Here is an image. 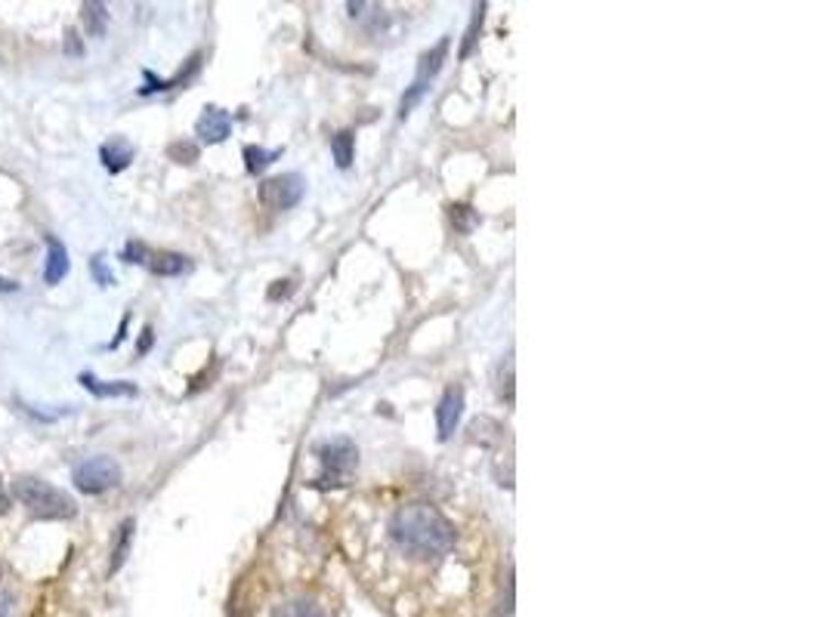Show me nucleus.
<instances>
[{"mask_svg": "<svg viewBox=\"0 0 825 617\" xmlns=\"http://www.w3.org/2000/svg\"><path fill=\"white\" fill-rule=\"evenodd\" d=\"M13 497L32 513L34 519L66 521L75 519V513H78L75 501L68 497L63 487L51 485V482H44L37 475H19L13 482Z\"/></svg>", "mask_w": 825, "mask_h": 617, "instance_id": "nucleus-2", "label": "nucleus"}, {"mask_svg": "<svg viewBox=\"0 0 825 617\" xmlns=\"http://www.w3.org/2000/svg\"><path fill=\"white\" fill-rule=\"evenodd\" d=\"M446 56H448V37H443L436 47L427 49V53L421 56V66H417V75H414L412 87L405 90V97H402V102H399V117H405V114L412 112L414 105L424 99V93L430 90V81L439 75V68H443V63H446Z\"/></svg>", "mask_w": 825, "mask_h": 617, "instance_id": "nucleus-5", "label": "nucleus"}, {"mask_svg": "<svg viewBox=\"0 0 825 617\" xmlns=\"http://www.w3.org/2000/svg\"><path fill=\"white\" fill-rule=\"evenodd\" d=\"M495 390H498V395H501V399L508 402V405H513V361H511V356L504 358V361H498Z\"/></svg>", "mask_w": 825, "mask_h": 617, "instance_id": "nucleus-19", "label": "nucleus"}, {"mask_svg": "<svg viewBox=\"0 0 825 617\" xmlns=\"http://www.w3.org/2000/svg\"><path fill=\"white\" fill-rule=\"evenodd\" d=\"M7 509H10V494H7V491L0 487V516H3Z\"/></svg>", "mask_w": 825, "mask_h": 617, "instance_id": "nucleus-28", "label": "nucleus"}, {"mask_svg": "<svg viewBox=\"0 0 825 617\" xmlns=\"http://www.w3.org/2000/svg\"><path fill=\"white\" fill-rule=\"evenodd\" d=\"M81 19L90 37H102L109 29V7L97 3V0H87V3H81Z\"/></svg>", "mask_w": 825, "mask_h": 617, "instance_id": "nucleus-13", "label": "nucleus"}, {"mask_svg": "<svg viewBox=\"0 0 825 617\" xmlns=\"http://www.w3.org/2000/svg\"><path fill=\"white\" fill-rule=\"evenodd\" d=\"M291 293V281H276V288L269 291V300H279V296H288Z\"/></svg>", "mask_w": 825, "mask_h": 617, "instance_id": "nucleus-26", "label": "nucleus"}, {"mask_svg": "<svg viewBox=\"0 0 825 617\" xmlns=\"http://www.w3.org/2000/svg\"><path fill=\"white\" fill-rule=\"evenodd\" d=\"M303 189H306V182L300 173H281V177L266 179L260 186V201L272 211H291L300 204Z\"/></svg>", "mask_w": 825, "mask_h": 617, "instance_id": "nucleus-6", "label": "nucleus"}, {"mask_svg": "<svg viewBox=\"0 0 825 617\" xmlns=\"http://www.w3.org/2000/svg\"><path fill=\"white\" fill-rule=\"evenodd\" d=\"M448 216H451V226H455V232H461V235H470L479 223L477 211H473L470 204H451V207H448Z\"/></svg>", "mask_w": 825, "mask_h": 617, "instance_id": "nucleus-18", "label": "nucleus"}, {"mask_svg": "<svg viewBox=\"0 0 825 617\" xmlns=\"http://www.w3.org/2000/svg\"><path fill=\"white\" fill-rule=\"evenodd\" d=\"M75 487L83 491V494H90V497H97V494H105V491H112V487L121 485V467H118V460L112 457H87L81 460L78 467H75Z\"/></svg>", "mask_w": 825, "mask_h": 617, "instance_id": "nucleus-4", "label": "nucleus"}, {"mask_svg": "<svg viewBox=\"0 0 825 617\" xmlns=\"http://www.w3.org/2000/svg\"><path fill=\"white\" fill-rule=\"evenodd\" d=\"M19 615V599L16 593L7 584H0V617H16Z\"/></svg>", "mask_w": 825, "mask_h": 617, "instance_id": "nucleus-23", "label": "nucleus"}, {"mask_svg": "<svg viewBox=\"0 0 825 617\" xmlns=\"http://www.w3.org/2000/svg\"><path fill=\"white\" fill-rule=\"evenodd\" d=\"M276 158H281V148H272V152L264 146L245 148V167H248V173H260V170H266Z\"/></svg>", "mask_w": 825, "mask_h": 617, "instance_id": "nucleus-17", "label": "nucleus"}, {"mask_svg": "<svg viewBox=\"0 0 825 617\" xmlns=\"http://www.w3.org/2000/svg\"><path fill=\"white\" fill-rule=\"evenodd\" d=\"M149 346H152V330L146 327V330H143V340H140V352H146Z\"/></svg>", "mask_w": 825, "mask_h": 617, "instance_id": "nucleus-27", "label": "nucleus"}, {"mask_svg": "<svg viewBox=\"0 0 825 617\" xmlns=\"http://www.w3.org/2000/svg\"><path fill=\"white\" fill-rule=\"evenodd\" d=\"M100 161L105 164V170H109V173H121V170L133 161V146L127 143V139L115 136V139L102 143Z\"/></svg>", "mask_w": 825, "mask_h": 617, "instance_id": "nucleus-10", "label": "nucleus"}, {"mask_svg": "<svg viewBox=\"0 0 825 617\" xmlns=\"http://www.w3.org/2000/svg\"><path fill=\"white\" fill-rule=\"evenodd\" d=\"M482 19H486V3H477V7H473V19H470V29L464 34L461 59H467V56L473 53V47H477V34L479 29H482Z\"/></svg>", "mask_w": 825, "mask_h": 617, "instance_id": "nucleus-20", "label": "nucleus"}, {"mask_svg": "<svg viewBox=\"0 0 825 617\" xmlns=\"http://www.w3.org/2000/svg\"><path fill=\"white\" fill-rule=\"evenodd\" d=\"M167 155H170L174 161L192 164L199 161V146H196V143H174V146L167 148Z\"/></svg>", "mask_w": 825, "mask_h": 617, "instance_id": "nucleus-21", "label": "nucleus"}, {"mask_svg": "<svg viewBox=\"0 0 825 617\" xmlns=\"http://www.w3.org/2000/svg\"><path fill=\"white\" fill-rule=\"evenodd\" d=\"M464 414V390L461 386H448L439 399V407H436V426H439V439L446 441L455 436L458 429V420Z\"/></svg>", "mask_w": 825, "mask_h": 617, "instance_id": "nucleus-7", "label": "nucleus"}, {"mask_svg": "<svg viewBox=\"0 0 825 617\" xmlns=\"http://www.w3.org/2000/svg\"><path fill=\"white\" fill-rule=\"evenodd\" d=\"M127 262H149V250H146V244L131 242L124 247V254H121Z\"/></svg>", "mask_w": 825, "mask_h": 617, "instance_id": "nucleus-24", "label": "nucleus"}, {"mask_svg": "<svg viewBox=\"0 0 825 617\" xmlns=\"http://www.w3.org/2000/svg\"><path fill=\"white\" fill-rule=\"evenodd\" d=\"M83 390L100 395V399H121V395H136V386L133 383H124V380H97L93 374H81Z\"/></svg>", "mask_w": 825, "mask_h": 617, "instance_id": "nucleus-12", "label": "nucleus"}, {"mask_svg": "<svg viewBox=\"0 0 825 617\" xmlns=\"http://www.w3.org/2000/svg\"><path fill=\"white\" fill-rule=\"evenodd\" d=\"M390 535L397 547L412 559H439L455 547V525L430 504L399 506L390 519Z\"/></svg>", "mask_w": 825, "mask_h": 617, "instance_id": "nucleus-1", "label": "nucleus"}, {"mask_svg": "<svg viewBox=\"0 0 825 617\" xmlns=\"http://www.w3.org/2000/svg\"><path fill=\"white\" fill-rule=\"evenodd\" d=\"M319 457H322V467H325V475L315 479V487H328V485H347L353 470L359 467V448L353 445L344 436L325 441L319 448Z\"/></svg>", "mask_w": 825, "mask_h": 617, "instance_id": "nucleus-3", "label": "nucleus"}, {"mask_svg": "<svg viewBox=\"0 0 825 617\" xmlns=\"http://www.w3.org/2000/svg\"><path fill=\"white\" fill-rule=\"evenodd\" d=\"M189 266H192V262L186 260L182 254H170V250H161V254H152L149 257L152 276L158 278H177L182 276V272H189Z\"/></svg>", "mask_w": 825, "mask_h": 617, "instance_id": "nucleus-11", "label": "nucleus"}, {"mask_svg": "<svg viewBox=\"0 0 825 617\" xmlns=\"http://www.w3.org/2000/svg\"><path fill=\"white\" fill-rule=\"evenodd\" d=\"M133 519L121 521V528H118L115 537V547H112V565H109V574H115L121 571V565L127 562V552H131V540H133Z\"/></svg>", "mask_w": 825, "mask_h": 617, "instance_id": "nucleus-14", "label": "nucleus"}, {"mask_svg": "<svg viewBox=\"0 0 825 617\" xmlns=\"http://www.w3.org/2000/svg\"><path fill=\"white\" fill-rule=\"evenodd\" d=\"M331 155H334L337 167L347 170L353 158H356V136H353V131H341L337 136H331Z\"/></svg>", "mask_w": 825, "mask_h": 617, "instance_id": "nucleus-15", "label": "nucleus"}, {"mask_svg": "<svg viewBox=\"0 0 825 617\" xmlns=\"http://www.w3.org/2000/svg\"><path fill=\"white\" fill-rule=\"evenodd\" d=\"M90 272H93L97 284H102V288H112V284H115V276H112V269L105 266V257H93V260H90Z\"/></svg>", "mask_w": 825, "mask_h": 617, "instance_id": "nucleus-22", "label": "nucleus"}, {"mask_svg": "<svg viewBox=\"0 0 825 617\" xmlns=\"http://www.w3.org/2000/svg\"><path fill=\"white\" fill-rule=\"evenodd\" d=\"M68 250L66 244L59 242V238H51L47 235V262H44V281L47 284H59L63 278L68 276Z\"/></svg>", "mask_w": 825, "mask_h": 617, "instance_id": "nucleus-9", "label": "nucleus"}, {"mask_svg": "<svg viewBox=\"0 0 825 617\" xmlns=\"http://www.w3.org/2000/svg\"><path fill=\"white\" fill-rule=\"evenodd\" d=\"M66 53H68V56H83L81 37H78L75 32H66Z\"/></svg>", "mask_w": 825, "mask_h": 617, "instance_id": "nucleus-25", "label": "nucleus"}, {"mask_svg": "<svg viewBox=\"0 0 825 617\" xmlns=\"http://www.w3.org/2000/svg\"><path fill=\"white\" fill-rule=\"evenodd\" d=\"M196 133H199L201 143H208V146H216V143L230 139V133H232L230 112H223V109H216V105H208V109L201 112L199 124H196Z\"/></svg>", "mask_w": 825, "mask_h": 617, "instance_id": "nucleus-8", "label": "nucleus"}, {"mask_svg": "<svg viewBox=\"0 0 825 617\" xmlns=\"http://www.w3.org/2000/svg\"><path fill=\"white\" fill-rule=\"evenodd\" d=\"M272 617H325V612H322L313 599H303V596H300V599L281 602Z\"/></svg>", "mask_w": 825, "mask_h": 617, "instance_id": "nucleus-16", "label": "nucleus"}]
</instances>
